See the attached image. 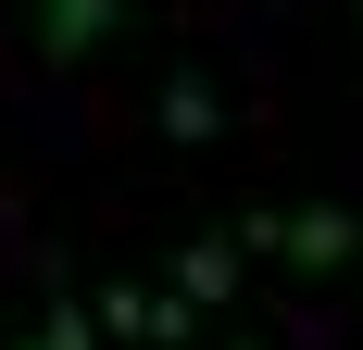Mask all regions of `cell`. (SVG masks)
I'll return each mask as SVG.
<instances>
[{
    "mask_svg": "<svg viewBox=\"0 0 363 350\" xmlns=\"http://www.w3.org/2000/svg\"><path fill=\"white\" fill-rule=\"evenodd\" d=\"M225 350H263V338H225Z\"/></svg>",
    "mask_w": 363,
    "mask_h": 350,
    "instance_id": "7",
    "label": "cell"
},
{
    "mask_svg": "<svg viewBox=\"0 0 363 350\" xmlns=\"http://www.w3.org/2000/svg\"><path fill=\"white\" fill-rule=\"evenodd\" d=\"M276 250H289L301 276H338L363 250V213H338V201H301V213H276Z\"/></svg>",
    "mask_w": 363,
    "mask_h": 350,
    "instance_id": "1",
    "label": "cell"
},
{
    "mask_svg": "<svg viewBox=\"0 0 363 350\" xmlns=\"http://www.w3.org/2000/svg\"><path fill=\"white\" fill-rule=\"evenodd\" d=\"M176 288H188V300H225V288H238V263H225V250H188Z\"/></svg>",
    "mask_w": 363,
    "mask_h": 350,
    "instance_id": "5",
    "label": "cell"
},
{
    "mask_svg": "<svg viewBox=\"0 0 363 350\" xmlns=\"http://www.w3.org/2000/svg\"><path fill=\"white\" fill-rule=\"evenodd\" d=\"M26 350H101V325L75 313V300H50V325H38V338H26Z\"/></svg>",
    "mask_w": 363,
    "mask_h": 350,
    "instance_id": "6",
    "label": "cell"
},
{
    "mask_svg": "<svg viewBox=\"0 0 363 350\" xmlns=\"http://www.w3.org/2000/svg\"><path fill=\"white\" fill-rule=\"evenodd\" d=\"M88 325H113V338H138V350H176L201 313L188 300H150V288H113V300H88Z\"/></svg>",
    "mask_w": 363,
    "mask_h": 350,
    "instance_id": "2",
    "label": "cell"
},
{
    "mask_svg": "<svg viewBox=\"0 0 363 350\" xmlns=\"http://www.w3.org/2000/svg\"><path fill=\"white\" fill-rule=\"evenodd\" d=\"M213 125H225V101L201 88V75H176V88H163V138H188V150H201Z\"/></svg>",
    "mask_w": 363,
    "mask_h": 350,
    "instance_id": "4",
    "label": "cell"
},
{
    "mask_svg": "<svg viewBox=\"0 0 363 350\" xmlns=\"http://www.w3.org/2000/svg\"><path fill=\"white\" fill-rule=\"evenodd\" d=\"M113 26H125V0H38V50L50 63H88Z\"/></svg>",
    "mask_w": 363,
    "mask_h": 350,
    "instance_id": "3",
    "label": "cell"
}]
</instances>
